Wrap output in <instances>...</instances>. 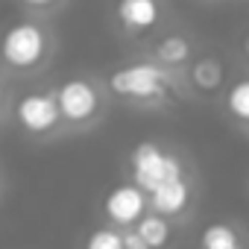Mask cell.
<instances>
[{"instance_id":"cell-2","label":"cell","mask_w":249,"mask_h":249,"mask_svg":"<svg viewBox=\"0 0 249 249\" xmlns=\"http://www.w3.org/2000/svg\"><path fill=\"white\" fill-rule=\"evenodd\" d=\"M56 53V36L38 18H15L0 30V68L30 76L50 65Z\"/></svg>"},{"instance_id":"cell-17","label":"cell","mask_w":249,"mask_h":249,"mask_svg":"<svg viewBox=\"0 0 249 249\" xmlns=\"http://www.w3.org/2000/svg\"><path fill=\"white\" fill-rule=\"evenodd\" d=\"M9 106H12V100H9V85H6V76L0 73V114H3Z\"/></svg>"},{"instance_id":"cell-18","label":"cell","mask_w":249,"mask_h":249,"mask_svg":"<svg viewBox=\"0 0 249 249\" xmlns=\"http://www.w3.org/2000/svg\"><path fill=\"white\" fill-rule=\"evenodd\" d=\"M243 53L249 56V36H246V41H243Z\"/></svg>"},{"instance_id":"cell-7","label":"cell","mask_w":249,"mask_h":249,"mask_svg":"<svg viewBox=\"0 0 249 249\" xmlns=\"http://www.w3.org/2000/svg\"><path fill=\"white\" fill-rule=\"evenodd\" d=\"M164 0H117L114 3V21L117 27L132 36V38H147L164 24Z\"/></svg>"},{"instance_id":"cell-11","label":"cell","mask_w":249,"mask_h":249,"mask_svg":"<svg viewBox=\"0 0 249 249\" xmlns=\"http://www.w3.org/2000/svg\"><path fill=\"white\" fill-rule=\"evenodd\" d=\"M132 229L141 234V240L150 249H167L170 240H173V223L164 220V217H159V214H153V211H147Z\"/></svg>"},{"instance_id":"cell-14","label":"cell","mask_w":249,"mask_h":249,"mask_svg":"<svg viewBox=\"0 0 249 249\" xmlns=\"http://www.w3.org/2000/svg\"><path fill=\"white\" fill-rule=\"evenodd\" d=\"M82 249H123V237H120V229L114 226H97L85 234L82 240Z\"/></svg>"},{"instance_id":"cell-19","label":"cell","mask_w":249,"mask_h":249,"mask_svg":"<svg viewBox=\"0 0 249 249\" xmlns=\"http://www.w3.org/2000/svg\"><path fill=\"white\" fill-rule=\"evenodd\" d=\"M0 191H3V182H0Z\"/></svg>"},{"instance_id":"cell-16","label":"cell","mask_w":249,"mask_h":249,"mask_svg":"<svg viewBox=\"0 0 249 249\" xmlns=\"http://www.w3.org/2000/svg\"><path fill=\"white\" fill-rule=\"evenodd\" d=\"M120 237H123V249H150V246L141 240V234H138L135 229H123Z\"/></svg>"},{"instance_id":"cell-9","label":"cell","mask_w":249,"mask_h":249,"mask_svg":"<svg viewBox=\"0 0 249 249\" xmlns=\"http://www.w3.org/2000/svg\"><path fill=\"white\" fill-rule=\"evenodd\" d=\"M150 59H153L156 65L167 68V71L182 73V68H188V65L194 62V44H191V38L182 36V33H164V36H159V38L153 41Z\"/></svg>"},{"instance_id":"cell-5","label":"cell","mask_w":249,"mask_h":249,"mask_svg":"<svg viewBox=\"0 0 249 249\" xmlns=\"http://www.w3.org/2000/svg\"><path fill=\"white\" fill-rule=\"evenodd\" d=\"M12 117L30 138H53L62 132V117L56 108L53 88H30L12 103Z\"/></svg>"},{"instance_id":"cell-1","label":"cell","mask_w":249,"mask_h":249,"mask_svg":"<svg viewBox=\"0 0 249 249\" xmlns=\"http://www.w3.org/2000/svg\"><path fill=\"white\" fill-rule=\"evenodd\" d=\"M103 85L108 94L135 108H159L173 100L176 88L182 85V73L156 65L153 59H135L108 71Z\"/></svg>"},{"instance_id":"cell-6","label":"cell","mask_w":249,"mask_h":249,"mask_svg":"<svg viewBox=\"0 0 249 249\" xmlns=\"http://www.w3.org/2000/svg\"><path fill=\"white\" fill-rule=\"evenodd\" d=\"M150 211V202H147V194L135 185V182H117L106 191L103 196V217H106V226H114V229H132L144 214Z\"/></svg>"},{"instance_id":"cell-4","label":"cell","mask_w":249,"mask_h":249,"mask_svg":"<svg viewBox=\"0 0 249 249\" xmlns=\"http://www.w3.org/2000/svg\"><path fill=\"white\" fill-rule=\"evenodd\" d=\"M129 182H135L144 194H153L156 188L188 176V164L179 153H173L170 147L159 144V141H138L129 150Z\"/></svg>"},{"instance_id":"cell-13","label":"cell","mask_w":249,"mask_h":249,"mask_svg":"<svg viewBox=\"0 0 249 249\" xmlns=\"http://www.w3.org/2000/svg\"><path fill=\"white\" fill-rule=\"evenodd\" d=\"M223 108H226V114H229L234 123L249 126V76H243V79H237V82H231V85L226 88V94H223Z\"/></svg>"},{"instance_id":"cell-15","label":"cell","mask_w":249,"mask_h":249,"mask_svg":"<svg viewBox=\"0 0 249 249\" xmlns=\"http://www.w3.org/2000/svg\"><path fill=\"white\" fill-rule=\"evenodd\" d=\"M18 3L30 12H53L62 6V0H18Z\"/></svg>"},{"instance_id":"cell-10","label":"cell","mask_w":249,"mask_h":249,"mask_svg":"<svg viewBox=\"0 0 249 249\" xmlns=\"http://www.w3.org/2000/svg\"><path fill=\"white\" fill-rule=\"evenodd\" d=\"M188 82L196 91H202V94H214L223 85V65H220V59H214V56L194 59L191 71H188Z\"/></svg>"},{"instance_id":"cell-3","label":"cell","mask_w":249,"mask_h":249,"mask_svg":"<svg viewBox=\"0 0 249 249\" xmlns=\"http://www.w3.org/2000/svg\"><path fill=\"white\" fill-rule=\"evenodd\" d=\"M106 85L91 79V76H68L53 88L56 97V108L62 117V129H73V132H85L94 123L103 120L106 114Z\"/></svg>"},{"instance_id":"cell-8","label":"cell","mask_w":249,"mask_h":249,"mask_svg":"<svg viewBox=\"0 0 249 249\" xmlns=\"http://www.w3.org/2000/svg\"><path fill=\"white\" fill-rule=\"evenodd\" d=\"M147 202H150L153 214H159V217H164L170 223L182 220L194 205V182H191V176H182V179H173V182L156 188L153 194H147Z\"/></svg>"},{"instance_id":"cell-12","label":"cell","mask_w":249,"mask_h":249,"mask_svg":"<svg viewBox=\"0 0 249 249\" xmlns=\"http://www.w3.org/2000/svg\"><path fill=\"white\" fill-rule=\"evenodd\" d=\"M196 246L199 249H246L240 231L234 226H229V223H208L199 231Z\"/></svg>"}]
</instances>
